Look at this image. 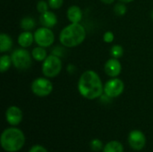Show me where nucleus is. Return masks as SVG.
<instances>
[{"mask_svg":"<svg viewBox=\"0 0 153 152\" xmlns=\"http://www.w3.org/2000/svg\"><path fill=\"white\" fill-rule=\"evenodd\" d=\"M78 91L86 99H100L104 93V85L100 75L93 70L83 72L78 81Z\"/></svg>","mask_w":153,"mask_h":152,"instance_id":"1","label":"nucleus"},{"mask_svg":"<svg viewBox=\"0 0 153 152\" xmlns=\"http://www.w3.org/2000/svg\"><path fill=\"white\" fill-rule=\"evenodd\" d=\"M25 141L23 132L15 126L4 129L0 137L1 147L6 152L20 151L23 148Z\"/></svg>","mask_w":153,"mask_h":152,"instance_id":"2","label":"nucleus"},{"mask_svg":"<svg viewBox=\"0 0 153 152\" xmlns=\"http://www.w3.org/2000/svg\"><path fill=\"white\" fill-rule=\"evenodd\" d=\"M86 39V30L80 22L70 23L59 34V41L65 47H75Z\"/></svg>","mask_w":153,"mask_h":152,"instance_id":"3","label":"nucleus"},{"mask_svg":"<svg viewBox=\"0 0 153 152\" xmlns=\"http://www.w3.org/2000/svg\"><path fill=\"white\" fill-rule=\"evenodd\" d=\"M63 63L59 56L56 55H49L42 62L41 71L45 77L47 78H55L62 71Z\"/></svg>","mask_w":153,"mask_h":152,"instance_id":"4","label":"nucleus"},{"mask_svg":"<svg viewBox=\"0 0 153 152\" xmlns=\"http://www.w3.org/2000/svg\"><path fill=\"white\" fill-rule=\"evenodd\" d=\"M13 65L20 71L29 69L32 64V56L26 48L20 47L13 50L11 54Z\"/></svg>","mask_w":153,"mask_h":152,"instance_id":"5","label":"nucleus"},{"mask_svg":"<svg viewBox=\"0 0 153 152\" xmlns=\"http://www.w3.org/2000/svg\"><path fill=\"white\" fill-rule=\"evenodd\" d=\"M30 89L35 96L44 98L50 95L53 91V83L47 77H39L33 80Z\"/></svg>","mask_w":153,"mask_h":152,"instance_id":"6","label":"nucleus"},{"mask_svg":"<svg viewBox=\"0 0 153 152\" xmlns=\"http://www.w3.org/2000/svg\"><path fill=\"white\" fill-rule=\"evenodd\" d=\"M34 39L38 46L43 47H48L55 42V34L50 28L40 27L34 32Z\"/></svg>","mask_w":153,"mask_h":152,"instance_id":"7","label":"nucleus"},{"mask_svg":"<svg viewBox=\"0 0 153 152\" xmlns=\"http://www.w3.org/2000/svg\"><path fill=\"white\" fill-rule=\"evenodd\" d=\"M125 90L124 82L116 77L111 78L104 84V93L111 99H115L119 97Z\"/></svg>","mask_w":153,"mask_h":152,"instance_id":"8","label":"nucleus"},{"mask_svg":"<svg viewBox=\"0 0 153 152\" xmlns=\"http://www.w3.org/2000/svg\"><path fill=\"white\" fill-rule=\"evenodd\" d=\"M127 142L132 150L135 151H140L146 146L147 139L145 134L140 130H133L129 133L127 137Z\"/></svg>","mask_w":153,"mask_h":152,"instance_id":"9","label":"nucleus"},{"mask_svg":"<svg viewBox=\"0 0 153 152\" xmlns=\"http://www.w3.org/2000/svg\"><path fill=\"white\" fill-rule=\"evenodd\" d=\"M22 111L17 106H10L5 111V120L11 126H17L22 121Z\"/></svg>","mask_w":153,"mask_h":152,"instance_id":"10","label":"nucleus"},{"mask_svg":"<svg viewBox=\"0 0 153 152\" xmlns=\"http://www.w3.org/2000/svg\"><path fill=\"white\" fill-rule=\"evenodd\" d=\"M104 71L108 76L110 78L117 77L122 72V65L121 62L117 58H109L104 65Z\"/></svg>","mask_w":153,"mask_h":152,"instance_id":"11","label":"nucleus"},{"mask_svg":"<svg viewBox=\"0 0 153 152\" xmlns=\"http://www.w3.org/2000/svg\"><path fill=\"white\" fill-rule=\"evenodd\" d=\"M39 22L43 27L53 28L57 23V17L53 11H47L39 15Z\"/></svg>","mask_w":153,"mask_h":152,"instance_id":"12","label":"nucleus"},{"mask_svg":"<svg viewBox=\"0 0 153 152\" xmlns=\"http://www.w3.org/2000/svg\"><path fill=\"white\" fill-rule=\"evenodd\" d=\"M67 19L72 23H79L83 16L82 9L78 5H71L66 12Z\"/></svg>","mask_w":153,"mask_h":152,"instance_id":"13","label":"nucleus"},{"mask_svg":"<svg viewBox=\"0 0 153 152\" xmlns=\"http://www.w3.org/2000/svg\"><path fill=\"white\" fill-rule=\"evenodd\" d=\"M17 42L21 47L27 48V47H30L33 44V42H35L34 33H32L31 31L23 30L22 32H21L19 34V36L17 38Z\"/></svg>","mask_w":153,"mask_h":152,"instance_id":"14","label":"nucleus"},{"mask_svg":"<svg viewBox=\"0 0 153 152\" xmlns=\"http://www.w3.org/2000/svg\"><path fill=\"white\" fill-rule=\"evenodd\" d=\"M13 47V39L6 33L0 34V52L5 53L11 50Z\"/></svg>","mask_w":153,"mask_h":152,"instance_id":"15","label":"nucleus"},{"mask_svg":"<svg viewBox=\"0 0 153 152\" xmlns=\"http://www.w3.org/2000/svg\"><path fill=\"white\" fill-rule=\"evenodd\" d=\"M102 152H124V146L118 141H110L104 145Z\"/></svg>","mask_w":153,"mask_h":152,"instance_id":"16","label":"nucleus"},{"mask_svg":"<svg viewBox=\"0 0 153 152\" xmlns=\"http://www.w3.org/2000/svg\"><path fill=\"white\" fill-rule=\"evenodd\" d=\"M32 58L37 62H43L48 57V53L46 50V47H36L31 51Z\"/></svg>","mask_w":153,"mask_h":152,"instance_id":"17","label":"nucleus"},{"mask_svg":"<svg viewBox=\"0 0 153 152\" xmlns=\"http://www.w3.org/2000/svg\"><path fill=\"white\" fill-rule=\"evenodd\" d=\"M20 27L22 30L31 31L36 28V21L30 16H25L20 21Z\"/></svg>","mask_w":153,"mask_h":152,"instance_id":"18","label":"nucleus"},{"mask_svg":"<svg viewBox=\"0 0 153 152\" xmlns=\"http://www.w3.org/2000/svg\"><path fill=\"white\" fill-rule=\"evenodd\" d=\"M13 65V61L11 58V56L9 55H2L0 57V72L2 73H5L10 69V67Z\"/></svg>","mask_w":153,"mask_h":152,"instance_id":"19","label":"nucleus"},{"mask_svg":"<svg viewBox=\"0 0 153 152\" xmlns=\"http://www.w3.org/2000/svg\"><path fill=\"white\" fill-rule=\"evenodd\" d=\"M110 55L114 58H121L124 55V48L120 45H113L110 48Z\"/></svg>","mask_w":153,"mask_h":152,"instance_id":"20","label":"nucleus"},{"mask_svg":"<svg viewBox=\"0 0 153 152\" xmlns=\"http://www.w3.org/2000/svg\"><path fill=\"white\" fill-rule=\"evenodd\" d=\"M126 12H127V7H126L125 3L119 2V3L115 4V6H114V13L117 16H124V15H126Z\"/></svg>","mask_w":153,"mask_h":152,"instance_id":"21","label":"nucleus"},{"mask_svg":"<svg viewBox=\"0 0 153 152\" xmlns=\"http://www.w3.org/2000/svg\"><path fill=\"white\" fill-rule=\"evenodd\" d=\"M90 147H91V151H93L95 152H99L103 150L104 145H103L102 142H101L100 139L96 138V139H93V140L91 141V142H90Z\"/></svg>","mask_w":153,"mask_h":152,"instance_id":"22","label":"nucleus"},{"mask_svg":"<svg viewBox=\"0 0 153 152\" xmlns=\"http://www.w3.org/2000/svg\"><path fill=\"white\" fill-rule=\"evenodd\" d=\"M36 7H37V10L39 13H43L48 11V8H50L48 1H45V0H39L37 3Z\"/></svg>","mask_w":153,"mask_h":152,"instance_id":"23","label":"nucleus"},{"mask_svg":"<svg viewBox=\"0 0 153 152\" xmlns=\"http://www.w3.org/2000/svg\"><path fill=\"white\" fill-rule=\"evenodd\" d=\"M50 9L57 10L60 9L64 4V0H48Z\"/></svg>","mask_w":153,"mask_h":152,"instance_id":"24","label":"nucleus"},{"mask_svg":"<svg viewBox=\"0 0 153 152\" xmlns=\"http://www.w3.org/2000/svg\"><path fill=\"white\" fill-rule=\"evenodd\" d=\"M115 39V35L112 31H106L103 35V40L106 43H112Z\"/></svg>","mask_w":153,"mask_h":152,"instance_id":"25","label":"nucleus"},{"mask_svg":"<svg viewBox=\"0 0 153 152\" xmlns=\"http://www.w3.org/2000/svg\"><path fill=\"white\" fill-rule=\"evenodd\" d=\"M29 152H48V150H47L44 146H42V145H40V144H35V145H33V146H31V147L30 148Z\"/></svg>","mask_w":153,"mask_h":152,"instance_id":"26","label":"nucleus"},{"mask_svg":"<svg viewBox=\"0 0 153 152\" xmlns=\"http://www.w3.org/2000/svg\"><path fill=\"white\" fill-rule=\"evenodd\" d=\"M64 49L63 48H61L60 47H56L55 48H53V50H52V54L53 55H56V56H59V57H61V56H64Z\"/></svg>","mask_w":153,"mask_h":152,"instance_id":"27","label":"nucleus"},{"mask_svg":"<svg viewBox=\"0 0 153 152\" xmlns=\"http://www.w3.org/2000/svg\"><path fill=\"white\" fill-rule=\"evenodd\" d=\"M67 71H68V73H74V71H75L74 65H68V66H67Z\"/></svg>","mask_w":153,"mask_h":152,"instance_id":"28","label":"nucleus"},{"mask_svg":"<svg viewBox=\"0 0 153 152\" xmlns=\"http://www.w3.org/2000/svg\"><path fill=\"white\" fill-rule=\"evenodd\" d=\"M103 4H111L115 2V0H100Z\"/></svg>","mask_w":153,"mask_h":152,"instance_id":"29","label":"nucleus"},{"mask_svg":"<svg viewBox=\"0 0 153 152\" xmlns=\"http://www.w3.org/2000/svg\"><path fill=\"white\" fill-rule=\"evenodd\" d=\"M118 1L119 2H122V3H125V4H128V3H132L134 0H118Z\"/></svg>","mask_w":153,"mask_h":152,"instance_id":"30","label":"nucleus"},{"mask_svg":"<svg viewBox=\"0 0 153 152\" xmlns=\"http://www.w3.org/2000/svg\"><path fill=\"white\" fill-rule=\"evenodd\" d=\"M152 19H153V11H152Z\"/></svg>","mask_w":153,"mask_h":152,"instance_id":"31","label":"nucleus"}]
</instances>
